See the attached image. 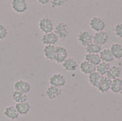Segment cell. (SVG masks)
Listing matches in <instances>:
<instances>
[{"mask_svg":"<svg viewBox=\"0 0 122 121\" xmlns=\"http://www.w3.org/2000/svg\"><path fill=\"white\" fill-rule=\"evenodd\" d=\"M77 41L84 47L93 43V35L88 31H81L77 34Z\"/></svg>","mask_w":122,"mask_h":121,"instance_id":"obj_4","label":"cell"},{"mask_svg":"<svg viewBox=\"0 0 122 121\" xmlns=\"http://www.w3.org/2000/svg\"><path fill=\"white\" fill-rule=\"evenodd\" d=\"M110 67H111V66H110V64L109 63L102 61L98 66H96V68H97L96 71L98 72L101 76H104L107 75V73L109 71Z\"/></svg>","mask_w":122,"mask_h":121,"instance_id":"obj_25","label":"cell"},{"mask_svg":"<svg viewBox=\"0 0 122 121\" xmlns=\"http://www.w3.org/2000/svg\"><path fill=\"white\" fill-rule=\"evenodd\" d=\"M120 93V94L122 96V89H121V91H120V93Z\"/></svg>","mask_w":122,"mask_h":121,"instance_id":"obj_31","label":"cell"},{"mask_svg":"<svg viewBox=\"0 0 122 121\" xmlns=\"http://www.w3.org/2000/svg\"><path fill=\"white\" fill-rule=\"evenodd\" d=\"M102 76H101L98 72L95 71L91 74L89 75V77H88V81L89 82V83L94 86V87H96L97 88L99 83V81L102 78Z\"/></svg>","mask_w":122,"mask_h":121,"instance_id":"obj_22","label":"cell"},{"mask_svg":"<svg viewBox=\"0 0 122 121\" xmlns=\"http://www.w3.org/2000/svg\"><path fill=\"white\" fill-rule=\"evenodd\" d=\"M14 91H19L24 94H27L31 91V86L29 81L20 79L14 82Z\"/></svg>","mask_w":122,"mask_h":121,"instance_id":"obj_6","label":"cell"},{"mask_svg":"<svg viewBox=\"0 0 122 121\" xmlns=\"http://www.w3.org/2000/svg\"><path fill=\"white\" fill-rule=\"evenodd\" d=\"M79 67L81 72L85 75H89V74L95 72L97 70V68L95 66L92 65V63H89L88 61H86L85 60L80 63Z\"/></svg>","mask_w":122,"mask_h":121,"instance_id":"obj_14","label":"cell"},{"mask_svg":"<svg viewBox=\"0 0 122 121\" xmlns=\"http://www.w3.org/2000/svg\"><path fill=\"white\" fill-rule=\"evenodd\" d=\"M68 58V51L62 46H56V54L54 61L57 63H62Z\"/></svg>","mask_w":122,"mask_h":121,"instance_id":"obj_7","label":"cell"},{"mask_svg":"<svg viewBox=\"0 0 122 121\" xmlns=\"http://www.w3.org/2000/svg\"><path fill=\"white\" fill-rule=\"evenodd\" d=\"M122 74V68L119 66H112L109 70V71L107 72L106 76L108 77L110 80H114L116 78H118L120 77Z\"/></svg>","mask_w":122,"mask_h":121,"instance_id":"obj_18","label":"cell"},{"mask_svg":"<svg viewBox=\"0 0 122 121\" xmlns=\"http://www.w3.org/2000/svg\"><path fill=\"white\" fill-rule=\"evenodd\" d=\"M49 83L50 86H55L57 88H61L65 86L66 80L65 76L59 73H56L52 74L49 79Z\"/></svg>","mask_w":122,"mask_h":121,"instance_id":"obj_3","label":"cell"},{"mask_svg":"<svg viewBox=\"0 0 122 121\" xmlns=\"http://www.w3.org/2000/svg\"><path fill=\"white\" fill-rule=\"evenodd\" d=\"M62 90L60 88H57L55 86H49L46 90V96L50 100H54L60 97L61 95Z\"/></svg>","mask_w":122,"mask_h":121,"instance_id":"obj_11","label":"cell"},{"mask_svg":"<svg viewBox=\"0 0 122 121\" xmlns=\"http://www.w3.org/2000/svg\"><path fill=\"white\" fill-rule=\"evenodd\" d=\"M85 48H86V53H90V54H99V53L102 50V46L97 44H95L94 43L90 44Z\"/></svg>","mask_w":122,"mask_h":121,"instance_id":"obj_26","label":"cell"},{"mask_svg":"<svg viewBox=\"0 0 122 121\" xmlns=\"http://www.w3.org/2000/svg\"><path fill=\"white\" fill-rule=\"evenodd\" d=\"M39 29L44 34H48L53 32L54 29V25L51 19L48 17H42L39 21Z\"/></svg>","mask_w":122,"mask_h":121,"instance_id":"obj_2","label":"cell"},{"mask_svg":"<svg viewBox=\"0 0 122 121\" xmlns=\"http://www.w3.org/2000/svg\"><path fill=\"white\" fill-rule=\"evenodd\" d=\"M114 31L117 38L122 39V23H119L114 26Z\"/></svg>","mask_w":122,"mask_h":121,"instance_id":"obj_27","label":"cell"},{"mask_svg":"<svg viewBox=\"0 0 122 121\" xmlns=\"http://www.w3.org/2000/svg\"><path fill=\"white\" fill-rule=\"evenodd\" d=\"M110 50L112 53V55L116 59L122 58V45L120 44L114 43L111 46Z\"/></svg>","mask_w":122,"mask_h":121,"instance_id":"obj_21","label":"cell"},{"mask_svg":"<svg viewBox=\"0 0 122 121\" xmlns=\"http://www.w3.org/2000/svg\"><path fill=\"white\" fill-rule=\"evenodd\" d=\"M8 35V30L4 25L0 24V40H4Z\"/></svg>","mask_w":122,"mask_h":121,"instance_id":"obj_28","label":"cell"},{"mask_svg":"<svg viewBox=\"0 0 122 121\" xmlns=\"http://www.w3.org/2000/svg\"><path fill=\"white\" fill-rule=\"evenodd\" d=\"M99 56H100L102 61L109 63L114 60V58L112 55V53L110 48L102 49V51L99 53Z\"/></svg>","mask_w":122,"mask_h":121,"instance_id":"obj_20","label":"cell"},{"mask_svg":"<svg viewBox=\"0 0 122 121\" xmlns=\"http://www.w3.org/2000/svg\"><path fill=\"white\" fill-rule=\"evenodd\" d=\"M106 26V23L104 21V20L97 16L92 17L89 21V26L95 32L104 31Z\"/></svg>","mask_w":122,"mask_h":121,"instance_id":"obj_5","label":"cell"},{"mask_svg":"<svg viewBox=\"0 0 122 121\" xmlns=\"http://www.w3.org/2000/svg\"><path fill=\"white\" fill-rule=\"evenodd\" d=\"M61 64H62V68L65 71L69 72L76 71L79 66L77 61L73 58H67Z\"/></svg>","mask_w":122,"mask_h":121,"instance_id":"obj_13","label":"cell"},{"mask_svg":"<svg viewBox=\"0 0 122 121\" xmlns=\"http://www.w3.org/2000/svg\"><path fill=\"white\" fill-rule=\"evenodd\" d=\"M108 40H109V35L107 32L104 31L96 32L93 35V43L100 46L104 45L108 41Z\"/></svg>","mask_w":122,"mask_h":121,"instance_id":"obj_9","label":"cell"},{"mask_svg":"<svg viewBox=\"0 0 122 121\" xmlns=\"http://www.w3.org/2000/svg\"><path fill=\"white\" fill-rule=\"evenodd\" d=\"M14 106L19 116H26L30 112L31 110V106L27 101L24 103H16Z\"/></svg>","mask_w":122,"mask_h":121,"instance_id":"obj_17","label":"cell"},{"mask_svg":"<svg viewBox=\"0 0 122 121\" xmlns=\"http://www.w3.org/2000/svg\"><path fill=\"white\" fill-rule=\"evenodd\" d=\"M65 1L63 0H51L49 1V3L51 4V6L52 8H56V7H59L61 6H62L64 4Z\"/></svg>","mask_w":122,"mask_h":121,"instance_id":"obj_29","label":"cell"},{"mask_svg":"<svg viewBox=\"0 0 122 121\" xmlns=\"http://www.w3.org/2000/svg\"><path fill=\"white\" fill-rule=\"evenodd\" d=\"M49 0H38V3L41 5H46L49 3Z\"/></svg>","mask_w":122,"mask_h":121,"instance_id":"obj_30","label":"cell"},{"mask_svg":"<svg viewBox=\"0 0 122 121\" xmlns=\"http://www.w3.org/2000/svg\"><path fill=\"white\" fill-rule=\"evenodd\" d=\"M11 98L13 100L14 102H15L16 103H24V102H26L28 97L26 94H24L19 91H13L11 92Z\"/></svg>","mask_w":122,"mask_h":121,"instance_id":"obj_19","label":"cell"},{"mask_svg":"<svg viewBox=\"0 0 122 121\" xmlns=\"http://www.w3.org/2000/svg\"><path fill=\"white\" fill-rule=\"evenodd\" d=\"M59 37L54 32H51L48 34H44L41 36V43L44 45H53L55 46V44L59 41Z\"/></svg>","mask_w":122,"mask_h":121,"instance_id":"obj_10","label":"cell"},{"mask_svg":"<svg viewBox=\"0 0 122 121\" xmlns=\"http://www.w3.org/2000/svg\"><path fill=\"white\" fill-rule=\"evenodd\" d=\"M122 79L120 78H116L112 81V84L110 87V91L114 93H119L122 89Z\"/></svg>","mask_w":122,"mask_h":121,"instance_id":"obj_23","label":"cell"},{"mask_svg":"<svg viewBox=\"0 0 122 121\" xmlns=\"http://www.w3.org/2000/svg\"><path fill=\"white\" fill-rule=\"evenodd\" d=\"M85 61H88L89 63H92V65H94L95 66H98L102 62L100 56H99V54L86 53L85 55Z\"/></svg>","mask_w":122,"mask_h":121,"instance_id":"obj_24","label":"cell"},{"mask_svg":"<svg viewBox=\"0 0 122 121\" xmlns=\"http://www.w3.org/2000/svg\"><path fill=\"white\" fill-rule=\"evenodd\" d=\"M43 53L44 57L49 60L54 61L55 60V54H56V46L53 45H46L44 46L43 48Z\"/></svg>","mask_w":122,"mask_h":121,"instance_id":"obj_16","label":"cell"},{"mask_svg":"<svg viewBox=\"0 0 122 121\" xmlns=\"http://www.w3.org/2000/svg\"><path fill=\"white\" fill-rule=\"evenodd\" d=\"M11 6L13 11L17 14L24 13L27 9V4L25 0H12Z\"/></svg>","mask_w":122,"mask_h":121,"instance_id":"obj_8","label":"cell"},{"mask_svg":"<svg viewBox=\"0 0 122 121\" xmlns=\"http://www.w3.org/2000/svg\"><path fill=\"white\" fill-rule=\"evenodd\" d=\"M111 84H112V80H110L106 76H102L97 86V89L99 92L102 93H107L108 91L110 90Z\"/></svg>","mask_w":122,"mask_h":121,"instance_id":"obj_12","label":"cell"},{"mask_svg":"<svg viewBox=\"0 0 122 121\" xmlns=\"http://www.w3.org/2000/svg\"><path fill=\"white\" fill-rule=\"evenodd\" d=\"M3 114L6 118L9 119V120H11V121L16 120L19 117V114L18 113V112H17V111H16L14 106H7L4 109V111L3 112Z\"/></svg>","mask_w":122,"mask_h":121,"instance_id":"obj_15","label":"cell"},{"mask_svg":"<svg viewBox=\"0 0 122 121\" xmlns=\"http://www.w3.org/2000/svg\"><path fill=\"white\" fill-rule=\"evenodd\" d=\"M54 33L57 35L59 39L64 40L69 34V26L67 24L60 21L54 27Z\"/></svg>","mask_w":122,"mask_h":121,"instance_id":"obj_1","label":"cell"}]
</instances>
